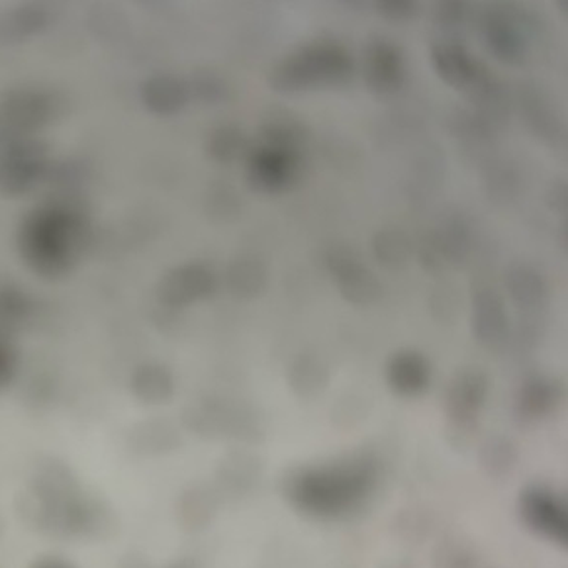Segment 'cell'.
Instances as JSON below:
<instances>
[{
	"instance_id": "6da1fadb",
	"label": "cell",
	"mask_w": 568,
	"mask_h": 568,
	"mask_svg": "<svg viewBox=\"0 0 568 568\" xmlns=\"http://www.w3.org/2000/svg\"><path fill=\"white\" fill-rule=\"evenodd\" d=\"M91 239V221L81 196L56 193L20 224L19 251L30 271L64 279L73 271Z\"/></svg>"
},
{
	"instance_id": "7a4b0ae2",
	"label": "cell",
	"mask_w": 568,
	"mask_h": 568,
	"mask_svg": "<svg viewBox=\"0 0 568 568\" xmlns=\"http://www.w3.org/2000/svg\"><path fill=\"white\" fill-rule=\"evenodd\" d=\"M375 475V457L357 453L326 467L288 468L279 478V492L303 513L338 518L365 500Z\"/></svg>"
},
{
	"instance_id": "3957f363",
	"label": "cell",
	"mask_w": 568,
	"mask_h": 568,
	"mask_svg": "<svg viewBox=\"0 0 568 568\" xmlns=\"http://www.w3.org/2000/svg\"><path fill=\"white\" fill-rule=\"evenodd\" d=\"M355 73V61L333 37H316L294 49L271 69L266 83L275 92L313 91L345 87Z\"/></svg>"
},
{
	"instance_id": "277c9868",
	"label": "cell",
	"mask_w": 568,
	"mask_h": 568,
	"mask_svg": "<svg viewBox=\"0 0 568 568\" xmlns=\"http://www.w3.org/2000/svg\"><path fill=\"white\" fill-rule=\"evenodd\" d=\"M306 169L303 154L261 146L251 139L246 157V184L257 194L288 193L300 183Z\"/></svg>"
},
{
	"instance_id": "5b68a950",
	"label": "cell",
	"mask_w": 568,
	"mask_h": 568,
	"mask_svg": "<svg viewBox=\"0 0 568 568\" xmlns=\"http://www.w3.org/2000/svg\"><path fill=\"white\" fill-rule=\"evenodd\" d=\"M533 20L525 10L513 4H498L485 10L480 30L486 47L500 64L518 67L527 57V36Z\"/></svg>"
},
{
	"instance_id": "8992f818",
	"label": "cell",
	"mask_w": 568,
	"mask_h": 568,
	"mask_svg": "<svg viewBox=\"0 0 568 568\" xmlns=\"http://www.w3.org/2000/svg\"><path fill=\"white\" fill-rule=\"evenodd\" d=\"M61 114V99L44 89H12L0 101V132L12 138H32Z\"/></svg>"
},
{
	"instance_id": "52a82bcc",
	"label": "cell",
	"mask_w": 568,
	"mask_h": 568,
	"mask_svg": "<svg viewBox=\"0 0 568 568\" xmlns=\"http://www.w3.org/2000/svg\"><path fill=\"white\" fill-rule=\"evenodd\" d=\"M52 166L49 149L36 136L12 139L0 149V193L24 196L37 184L46 183Z\"/></svg>"
},
{
	"instance_id": "ba28073f",
	"label": "cell",
	"mask_w": 568,
	"mask_h": 568,
	"mask_svg": "<svg viewBox=\"0 0 568 568\" xmlns=\"http://www.w3.org/2000/svg\"><path fill=\"white\" fill-rule=\"evenodd\" d=\"M186 420L208 438L226 435L246 443H259L265 438L261 413L248 404H206L193 412L186 410Z\"/></svg>"
},
{
	"instance_id": "9c48e42d",
	"label": "cell",
	"mask_w": 568,
	"mask_h": 568,
	"mask_svg": "<svg viewBox=\"0 0 568 568\" xmlns=\"http://www.w3.org/2000/svg\"><path fill=\"white\" fill-rule=\"evenodd\" d=\"M326 269L338 283L341 298L351 306L367 308L383 298V284L349 246H336L323 257Z\"/></svg>"
},
{
	"instance_id": "30bf717a",
	"label": "cell",
	"mask_w": 568,
	"mask_h": 568,
	"mask_svg": "<svg viewBox=\"0 0 568 568\" xmlns=\"http://www.w3.org/2000/svg\"><path fill=\"white\" fill-rule=\"evenodd\" d=\"M218 288V276L206 263L174 266L157 284V300L171 310L211 298Z\"/></svg>"
},
{
	"instance_id": "8fae6325",
	"label": "cell",
	"mask_w": 568,
	"mask_h": 568,
	"mask_svg": "<svg viewBox=\"0 0 568 568\" xmlns=\"http://www.w3.org/2000/svg\"><path fill=\"white\" fill-rule=\"evenodd\" d=\"M361 75L378 99L393 96L406 83V61L400 47L385 37H373L363 52Z\"/></svg>"
},
{
	"instance_id": "7c38bea8",
	"label": "cell",
	"mask_w": 568,
	"mask_h": 568,
	"mask_svg": "<svg viewBox=\"0 0 568 568\" xmlns=\"http://www.w3.org/2000/svg\"><path fill=\"white\" fill-rule=\"evenodd\" d=\"M518 510L523 523L532 532L539 533L541 537L555 541L559 545H567V505L547 488H539V486L525 488L520 496Z\"/></svg>"
},
{
	"instance_id": "4fadbf2b",
	"label": "cell",
	"mask_w": 568,
	"mask_h": 568,
	"mask_svg": "<svg viewBox=\"0 0 568 568\" xmlns=\"http://www.w3.org/2000/svg\"><path fill=\"white\" fill-rule=\"evenodd\" d=\"M470 328L475 340L486 349H500L510 336L504 300L492 286H480L473 294Z\"/></svg>"
},
{
	"instance_id": "5bb4252c",
	"label": "cell",
	"mask_w": 568,
	"mask_h": 568,
	"mask_svg": "<svg viewBox=\"0 0 568 568\" xmlns=\"http://www.w3.org/2000/svg\"><path fill=\"white\" fill-rule=\"evenodd\" d=\"M488 396V376L478 368H465L453 376L445 390L447 422H478V416Z\"/></svg>"
},
{
	"instance_id": "9a60e30c",
	"label": "cell",
	"mask_w": 568,
	"mask_h": 568,
	"mask_svg": "<svg viewBox=\"0 0 568 568\" xmlns=\"http://www.w3.org/2000/svg\"><path fill=\"white\" fill-rule=\"evenodd\" d=\"M431 65L443 83L463 92L475 79L482 61L470 56L458 37L450 36L441 37L431 46Z\"/></svg>"
},
{
	"instance_id": "2e32d148",
	"label": "cell",
	"mask_w": 568,
	"mask_h": 568,
	"mask_svg": "<svg viewBox=\"0 0 568 568\" xmlns=\"http://www.w3.org/2000/svg\"><path fill=\"white\" fill-rule=\"evenodd\" d=\"M385 376L386 385L395 395L402 398H418L430 388V361L418 351L404 349L388 359Z\"/></svg>"
},
{
	"instance_id": "e0dca14e",
	"label": "cell",
	"mask_w": 568,
	"mask_h": 568,
	"mask_svg": "<svg viewBox=\"0 0 568 568\" xmlns=\"http://www.w3.org/2000/svg\"><path fill=\"white\" fill-rule=\"evenodd\" d=\"M563 395L565 390L559 380L545 378V376H533L530 380H525L513 400L515 422L522 425L541 422L559 406Z\"/></svg>"
},
{
	"instance_id": "ac0fdd59",
	"label": "cell",
	"mask_w": 568,
	"mask_h": 568,
	"mask_svg": "<svg viewBox=\"0 0 568 568\" xmlns=\"http://www.w3.org/2000/svg\"><path fill=\"white\" fill-rule=\"evenodd\" d=\"M253 141L261 146L275 147V149L306 156V149L310 144V129L303 120L296 118L293 112L279 109V111L266 114Z\"/></svg>"
},
{
	"instance_id": "d6986e66",
	"label": "cell",
	"mask_w": 568,
	"mask_h": 568,
	"mask_svg": "<svg viewBox=\"0 0 568 568\" xmlns=\"http://www.w3.org/2000/svg\"><path fill=\"white\" fill-rule=\"evenodd\" d=\"M191 101L184 79L174 75H156L141 87V102L147 111L157 116H173L183 111Z\"/></svg>"
},
{
	"instance_id": "ffe728a7",
	"label": "cell",
	"mask_w": 568,
	"mask_h": 568,
	"mask_svg": "<svg viewBox=\"0 0 568 568\" xmlns=\"http://www.w3.org/2000/svg\"><path fill=\"white\" fill-rule=\"evenodd\" d=\"M269 269L255 255L238 257L226 269V286L239 300H255L265 293Z\"/></svg>"
},
{
	"instance_id": "44dd1931",
	"label": "cell",
	"mask_w": 568,
	"mask_h": 568,
	"mask_svg": "<svg viewBox=\"0 0 568 568\" xmlns=\"http://www.w3.org/2000/svg\"><path fill=\"white\" fill-rule=\"evenodd\" d=\"M505 291L525 314H535L547 298V284L530 265H513L505 273Z\"/></svg>"
},
{
	"instance_id": "7402d4cb",
	"label": "cell",
	"mask_w": 568,
	"mask_h": 568,
	"mask_svg": "<svg viewBox=\"0 0 568 568\" xmlns=\"http://www.w3.org/2000/svg\"><path fill=\"white\" fill-rule=\"evenodd\" d=\"M52 12L44 4H22L0 20V42H24L47 29Z\"/></svg>"
},
{
	"instance_id": "603a6c76",
	"label": "cell",
	"mask_w": 568,
	"mask_h": 568,
	"mask_svg": "<svg viewBox=\"0 0 568 568\" xmlns=\"http://www.w3.org/2000/svg\"><path fill=\"white\" fill-rule=\"evenodd\" d=\"M330 385V371L320 357L303 353L294 359L288 371V386L294 395L303 400H313Z\"/></svg>"
},
{
	"instance_id": "cb8c5ba5",
	"label": "cell",
	"mask_w": 568,
	"mask_h": 568,
	"mask_svg": "<svg viewBox=\"0 0 568 568\" xmlns=\"http://www.w3.org/2000/svg\"><path fill=\"white\" fill-rule=\"evenodd\" d=\"M251 147V139L243 129L234 124H221L211 132L206 139V154L220 166H231L236 161H246Z\"/></svg>"
},
{
	"instance_id": "d4e9b609",
	"label": "cell",
	"mask_w": 568,
	"mask_h": 568,
	"mask_svg": "<svg viewBox=\"0 0 568 568\" xmlns=\"http://www.w3.org/2000/svg\"><path fill=\"white\" fill-rule=\"evenodd\" d=\"M261 458L248 451H234L221 463L220 475L224 485L234 495H246L255 488L261 478Z\"/></svg>"
},
{
	"instance_id": "484cf974",
	"label": "cell",
	"mask_w": 568,
	"mask_h": 568,
	"mask_svg": "<svg viewBox=\"0 0 568 568\" xmlns=\"http://www.w3.org/2000/svg\"><path fill=\"white\" fill-rule=\"evenodd\" d=\"M371 251L376 263L388 271H396L408 265L413 253V243L410 236L398 228H386L376 231L371 239Z\"/></svg>"
},
{
	"instance_id": "4316f807",
	"label": "cell",
	"mask_w": 568,
	"mask_h": 568,
	"mask_svg": "<svg viewBox=\"0 0 568 568\" xmlns=\"http://www.w3.org/2000/svg\"><path fill=\"white\" fill-rule=\"evenodd\" d=\"M523 116L530 128L547 144H557L563 139V124L559 116L550 109L545 96H541L535 89H527L522 94Z\"/></svg>"
},
{
	"instance_id": "83f0119b",
	"label": "cell",
	"mask_w": 568,
	"mask_h": 568,
	"mask_svg": "<svg viewBox=\"0 0 568 568\" xmlns=\"http://www.w3.org/2000/svg\"><path fill=\"white\" fill-rule=\"evenodd\" d=\"M520 451L510 438L492 435L480 445L478 463L488 477L504 478L518 465Z\"/></svg>"
},
{
	"instance_id": "f1b7e54d",
	"label": "cell",
	"mask_w": 568,
	"mask_h": 568,
	"mask_svg": "<svg viewBox=\"0 0 568 568\" xmlns=\"http://www.w3.org/2000/svg\"><path fill=\"white\" fill-rule=\"evenodd\" d=\"M32 298L19 284L0 283V336L10 338L32 316Z\"/></svg>"
},
{
	"instance_id": "f546056e",
	"label": "cell",
	"mask_w": 568,
	"mask_h": 568,
	"mask_svg": "<svg viewBox=\"0 0 568 568\" xmlns=\"http://www.w3.org/2000/svg\"><path fill=\"white\" fill-rule=\"evenodd\" d=\"M134 393L147 404L166 402L173 395V376L161 365H144L134 375Z\"/></svg>"
},
{
	"instance_id": "4dcf8cb0",
	"label": "cell",
	"mask_w": 568,
	"mask_h": 568,
	"mask_svg": "<svg viewBox=\"0 0 568 568\" xmlns=\"http://www.w3.org/2000/svg\"><path fill=\"white\" fill-rule=\"evenodd\" d=\"M478 553L473 543L463 537H445L431 553V568H478Z\"/></svg>"
},
{
	"instance_id": "1f68e13d",
	"label": "cell",
	"mask_w": 568,
	"mask_h": 568,
	"mask_svg": "<svg viewBox=\"0 0 568 568\" xmlns=\"http://www.w3.org/2000/svg\"><path fill=\"white\" fill-rule=\"evenodd\" d=\"M438 239H440L441 251L445 255L447 265H458L470 249V228L465 220L461 218H451L443 228L435 229Z\"/></svg>"
},
{
	"instance_id": "d6a6232c",
	"label": "cell",
	"mask_w": 568,
	"mask_h": 568,
	"mask_svg": "<svg viewBox=\"0 0 568 568\" xmlns=\"http://www.w3.org/2000/svg\"><path fill=\"white\" fill-rule=\"evenodd\" d=\"M431 530H433V515L422 508H406L402 512L396 513L393 520V532L398 535V539L413 545L428 539Z\"/></svg>"
},
{
	"instance_id": "836d02e7",
	"label": "cell",
	"mask_w": 568,
	"mask_h": 568,
	"mask_svg": "<svg viewBox=\"0 0 568 568\" xmlns=\"http://www.w3.org/2000/svg\"><path fill=\"white\" fill-rule=\"evenodd\" d=\"M191 101L201 102L206 106H214L220 102L228 101L229 89L228 83L221 79L220 75L202 69L186 81Z\"/></svg>"
},
{
	"instance_id": "e575fe53",
	"label": "cell",
	"mask_w": 568,
	"mask_h": 568,
	"mask_svg": "<svg viewBox=\"0 0 568 568\" xmlns=\"http://www.w3.org/2000/svg\"><path fill=\"white\" fill-rule=\"evenodd\" d=\"M204 208L208 218L214 221H231L236 220L241 212V198L234 186L226 183H216L206 194Z\"/></svg>"
},
{
	"instance_id": "d590c367",
	"label": "cell",
	"mask_w": 568,
	"mask_h": 568,
	"mask_svg": "<svg viewBox=\"0 0 568 568\" xmlns=\"http://www.w3.org/2000/svg\"><path fill=\"white\" fill-rule=\"evenodd\" d=\"M486 193L496 204H505L513 198L518 191V174L508 166L490 167L486 174Z\"/></svg>"
},
{
	"instance_id": "8d00e7d4",
	"label": "cell",
	"mask_w": 568,
	"mask_h": 568,
	"mask_svg": "<svg viewBox=\"0 0 568 568\" xmlns=\"http://www.w3.org/2000/svg\"><path fill=\"white\" fill-rule=\"evenodd\" d=\"M467 14V2H461V0H441V2H435L433 12H431V19H433V24H435L438 29L447 32V34H453V32H457V30L465 24Z\"/></svg>"
},
{
	"instance_id": "74e56055",
	"label": "cell",
	"mask_w": 568,
	"mask_h": 568,
	"mask_svg": "<svg viewBox=\"0 0 568 568\" xmlns=\"http://www.w3.org/2000/svg\"><path fill=\"white\" fill-rule=\"evenodd\" d=\"M418 261L423 271L431 276H440L450 266L441 251L440 239L435 231H431L425 238H422V243L418 246Z\"/></svg>"
},
{
	"instance_id": "f35d334b",
	"label": "cell",
	"mask_w": 568,
	"mask_h": 568,
	"mask_svg": "<svg viewBox=\"0 0 568 568\" xmlns=\"http://www.w3.org/2000/svg\"><path fill=\"white\" fill-rule=\"evenodd\" d=\"M480 435V422H447L445 423V438L453 450L467 453L473 450Z\"/></svg>"
},
{
	"instance_id": "ab89813d",
	"label": "cell",
	"mask_w": 568,
	"mask_h": 568,
	"mask_svg": "<svg viewBox=\"0 0 568 568\" xmlns=\"http://www.w3.org/2000/svg\"><path fill=\"white\" fill-rule=\"evenodd\" d=\"M378 14L390 24H408L418 14V2L413 0H376Z\"/></svg>"
},
{
	"instance_id": "60d3db41",
	"label": "cell",
	"mask_w": 568,
	"mask_h": 568,
	"mask_svg": "<svg viewBox=\"0 0 568 568\" xmlns=\"http://www.w3.org/2000/svg\"><path fill=\"white\" fill-rule=\"evenodd\" d=\"M431 314L435 316V320L455 321L457 320L458 310H461V300L458 294L453 293L451 288H438L430 300Z\"/></svg>"
},
{
	"instance_id": "b9f144b4",
	"label": "cell",
	"mask_w": 568,
	"mask_h": 568,
	"mask_svg": "<svg viewBox=\"0 0 568 568\" xmlns=\"http://www.w3.org/2000/svg\"><path fill=\"white\" fill-rule=\"evenodd\" d=\"M567 191L568 186L565 181H555V183L550 184L549 189H547V196H545V201L549 204L550 211L567 212Z\"/></svg>"
},
{
	"instance_id": "7bdbcfd3",
	"label": "cell",
	"mask_w": 568,
	"mask_h": 568,
	"mask_svg": "<svg viewBox=\"0 0 568 568\" xmlns=\"http://www.w3.org/2000/svg\"><path fill=\"white\" fill-rule=\"evenodd\" d=\"M14 368V349L10 345L9 338L0 336V385L9 380Z\"/></svg>"
},
{
	"instance_id": "ee69618b",
	"label": "cell",
	"mask_w": 568,
	"mask_h": 568,
	"mask_svg": "<svg viewBox=\"0 0 568 568\" xmlns=\"http://www.w3.org/2000/svg\"><path fill=\"white\" fill-rule=\"evenodd\" d=\"M386 568H412L410 565H393V567H386Z\"/></svg>"
}]
</instances>
